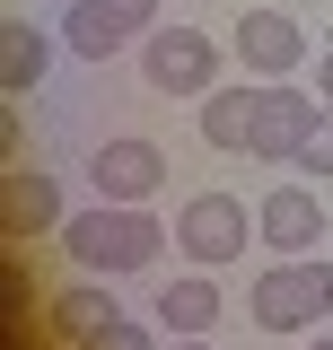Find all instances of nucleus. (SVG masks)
<instances>
[{
	"label": "nucleus",
	"instance_id": "nucleus-1",
	"mask_svg": "<svg viewBox=\"0 0 333 350\" xmlns=\"http://www.w3.org/2000/svg\"><path fill=\"white\" fill-rule=\"evenodd\" d=\"M166 245L158 211H123V202H97V211L62 219V254L79 262V271H97V280H114V271H140V262Z\"/></svg>",
	"mask_w": 333,
	"mask_h": 350
},
{
	"label": "nucleus",
	"instance_id": "nucleus-2",
	"mask_svg": "<svg viewBox=\"0 0 333 350\" xmlns=\"http://www.w3.org/2000/svg\"><path fill=\"white\" fill-rule=\"evenodd\" d=\"M246 315L263 333H307L316 315H333V262H272V271H254L246 289Z\"/></svg>",
	"mask_w": 333,
	"mask_h": 350
},
{
	"label": "nucleus",
	"instance_id": "nucleus-3",
	"mask_svg": "<svg viewBox=\"0 0 333 350\" xmlns=\"http://www.w3.org/2000/svg\"><path fill=\"white\" fill-rule=\"evenodd\" d=\"M254 237V211L237 202V193H193L184 211H175V245H184V262L193 271H219V262H237Z\"/></svg>",
	"mask_w": 333,
	"mask_h": 350
},
{
	"label": "nucleus",
	"instance_id": "nucleus-4",
	"mask_svg": "<svg viewBox=\"0 0 333 350\" xmlns=\"http://www.w3.org/2000/svg\"><path fill=\"white\" fill-rule=\"evenodd\" d=\"M140 79L158 88V96H210L219 88V36H202V27L149 36L140 44Z\"/></svg>",
	"mask_w": 333,
	"mask_h": 350
},
{
	"label": "nucleus",
	"instance_id": "nucleus-5",
	"mask_svg": "<svg viewBox=\"0 0 333 350\" xmlns=\"http://www.w3.org/2000/svg\"><path fill=\"white\" fill-rule=\"evenodd\" d=\"M97 202H123V211H149L166 193V149L158 140H140V131H123V140H97Z\"/></svg>",
	"mask_w": 333,
	"mask_h": 350
},
{
	"label": "nucleus",
	"instance_id": "nucleus-6",
	"mask_svg": "<svg viewBox=\"0 0 333 350\" xmlns=\"http://www.w3.org/2000/svg\"><path fill=\"white\" fill-rule=\"evenodd\" d=\"M316 114H325V105H307L290 79H263V88H254V131H246V158H272V167H290V158H298V140L316 131Z\"/></svg>",
	"mask_w": 333,
	"mask_h": 350
},
{
	"label": "nucleus",
	"instance_id": "nucleus-7",
	"mask_svg": "<svg viewBox=\"0 0 333 350\" xmlns=\"http://www.w3.org/2000/svg\"><path fill=\"white\" fill-rule=\"evenodd\" d=\"M237 62H246L254 79H290L298 62H307V27H298L290 9H246L237 18Z\"/></svg>",
	"mask_w": 333,
	"mask_h": 350
},
{
	"label": "nucleus",
	"instance_id": "nucleus-8",
	"mask_svg": "<svg viewBox=\"0 0 333 350\" xmlns=\"http://www.w3.org/2000/svg\"><path fill=\"white\" fill-rule=\"evenodd\" d=\"M254 237H263V245H272L281 262H307V245L325 237V202H316L307 184H281V193L254 211Z\"/></svg>",
	"mask_w": 333,
	"mask_h": 350
},
{
	"label": "nucleus",
	"instance_id": "nucleus-9",
	"mask_svg": "<svg viewBox=\"0 0 333 350\" xmlns=\"http://www.w3.org/2000/svg\"><path fill=\"white\" fill-rule=\"evenodd\" d=\"M62 237V184L44 167H9V245Z\"/></svg>",
	"mask_w": 333,
	"mask_h": 350
},
{
	"label": "nucleus",
	"instance_id": "nucleus-10",
	"mask_svg": "<svg viewBox=\"0 0 333 350\" xmlns=\"http://www.w3.org/2000/svg\"><path fill=\"white\" fill-rule=\"evenodd\" d=\"M158 315H166L175 342H210V324H219V280H210V271L166 280V289H158Z\"/></svg>",
	"mask_w": 333,
	"mask_h": 350
},
{
	"label": "nucleus",
	"instance_id": "nucleus-11",
	"mask_svg": "<svg viewBox=\"0 0 333 350\" xmlns=\"http://www.w3.org/2000/svg\"><path fill=\"white\" fill-rule=\"evenodd\" d=\"M114 315H123V306L106 298V280H71V289H62V298L44 306V324H53V342H71V350H79L88 333H106V324H114Z\"/></svg>",
	"mask_w": 333,
	"mask_h": 350
},
{
	"label": "nucleus",
	"instance_id": "nucleus-12",
	"mask_svg": "<svg viewBox=\"0 0 333 350\" xmlns=\"http://www.w3.org/2000/svg\"><path fill=\"white\" fill-rule=\"evenodd\" d=\"M254 131V88H210L202 96V140L210 149H246Z\"/></svg>",
	"mask_w": 333,
	"mask_h": 350
},
{
	"label": "nucleus",
	"instance_id": "nucleus-13",
	"mask_svg": "<svg viewBox=\"0 0 333 350\" xmlns=\"http://www.w3.org/2000/svg\"><path fill=\"white\" fill-rule=\"evenodd\" d=\"M44 62H53V36L9 27V44H0V88H9V96H27V88L44 79Z\"/></svg>",
	"mask_w": 333,
	"mask_h": 350
},
{
	"label": "nucleus",
	"instance_id": "nucleus-14",
	"mask_svg": "<svg viewBox=\"0 0 333 350\" xmlns=\"http://www.w3.org/2000/svg\"><path fill=\"white\" fill-rule=\"evenodd\" d=\"M62 36L79 44L88 62H106V53H123V36H114V27H106V18H97V9H79V0H71V18H62Z\"/></svg>",
	"mask_w": 333,
	"mask_h": 350
},
{
	"label": "nucleus",
	"instance_id": "nucleus-15",
	"mask_svg": "<svg viewBox=\"0 0 333 350\" xmlns=\"http://www.w3.org/2000/svg\"><path fill=\"white\" fill-rule=\"evenodd\" d=\"M79 9H97V18H106V27H114V36H149V27H158V0H79Z\"/></svg>",
	"mask_w": 333,
	"mask_h": 350
},
{
	"label": "nucleus",
	"instance_id": "nucleus-16",
	"mask_svg": "<svg viewBox=\"0 0 333 350\" xmlns=\"http://www.w3.org/2000/svg\"><path fill=\"white\" fill-rule=\"evenodd\" d=\"M290 167H298V175H333V105L316 114V131L298 140V158H290Z\"/></svg>",
	"mask_w": 333,
	"mask_h": 350
},
{
	"label": "nucleus",
	"instance_id": "nucleus-17",
	"mask_svg": "<svg viewBox=\"0 0 333 350\" xmlns=\"http://www.w3.org/2000/svg\"><path fill=\"white\" fill-rule=\"evenodd\" d=\"M79 350H158V342H149V324H132V315H114V324H106V333H88Z\"/></svg>",
	"mask_w": 333,
	"mask_h": 350
},
{
	"label": "nucleus",
	"instance_id": "nucleus-18",
	"mask_svg": "<svg viewBox=\"0 0 333 350\" xmlns=\"http://www.w3.org/2000/svg\"><path fill=\"white\" fill-rule=\"evenodd\" d=\"M316 105H333V44L316 53Z\"/></svg>",
	"mask_w": 333,
	"mask_h": 350
},
{
	"label": "nucleus",
	"instance_id": "nucleus-19",
	"mask_svg": "<svg viewBox=\"0 0 333 350\" xmlns=\"http://www.w3.org/2000/svg\"><path fill=\"white\" fill-rule=\"evenodd\" d=\"M307 350H333V333H316V342H307Z\"/></svg>",
	"mask_w": 333,
	"mask_h": 350
},
{
	"label": "nucleus",
	"instance_id": "nucleus-20",
	"mask_svg": "<svg viewBox=\"0 0 333 350\" xmlns=\"http://www.w3.org/2000/svg\"><path fill=\"white\" fill-rule=\"evenodd\" d=\"M175 350H210V342H175Z\"/></svg>",
	"mask_w": 333,
	"mask_h": 350
}]
</instances>
